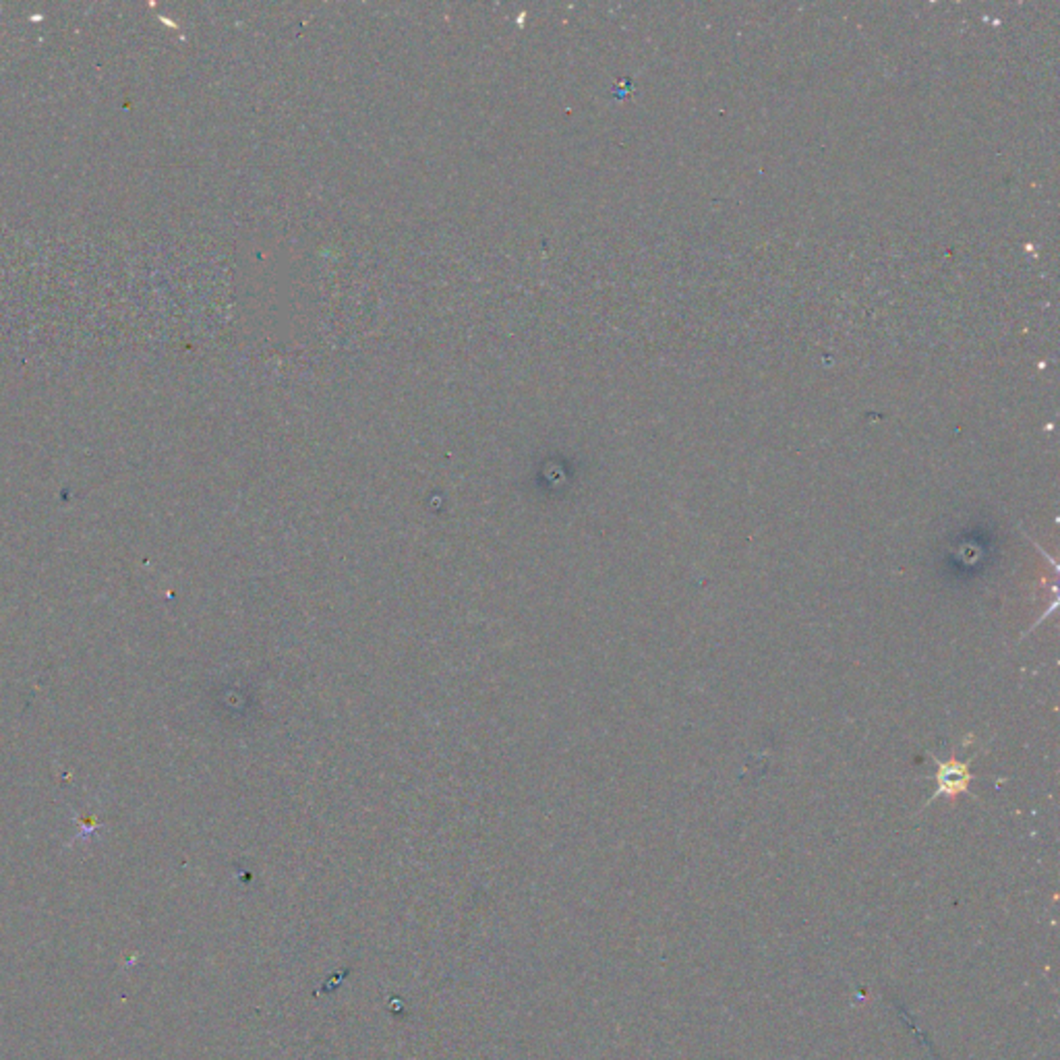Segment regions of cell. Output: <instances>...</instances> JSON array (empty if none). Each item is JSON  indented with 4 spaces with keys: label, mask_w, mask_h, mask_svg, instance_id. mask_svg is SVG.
Instances as JSON below:
<instances>
[{
    "label": "cell",
    "mask_w": 1060,
    "mask_h": 1060,
    "mask_svg": "<svg viewBox=\"0 0 1060 1060\" xmlns=\"http://www.w3.org/2000/svg\"><path fill=\"white\" fill-rule=\"evenodd\" d=\"M930 759L936 762V791L932 793V797L928 799L924 804V807H928L930 804L934 802V799L939 797H949V799H955L957 796H963V793H969V796L978 797L976 793H971L969 785L973 781V775H971V762L976 756H971L968 760H959L955 752L950 756L949 760H941L936 759L934 754H930Z\"/></svg>",
    "instance_id": "1"
}]
</instances>
